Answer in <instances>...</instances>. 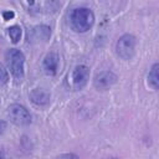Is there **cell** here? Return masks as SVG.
Returning a JSON list of instances; mask_svg holds the SVG:
<instances>
[{
  "label": "cell",
  "mask_w": 159,
  "mask_h": 159,
  "mask_svg": "<svg viewBox=\"0 0 159 159\" xmlns=\"http://www.w3.org/2000/svg\"><path fill=\"white\" fill-rule=\"evenodd\" d=\"M70 22L75 31L86 32L94 24V14L88 7H77L72 10L70 16Z\"/></svg>",
  "instance_id": "6da1fadb"
},
{
  "label": "cell",
  "mask_w": 159,
  "mask_h": 159,
  "mask_svg": "<svg viewBox=\"0 0 159 159\" xmlns=\"http://www.w3.org/2000/svg\"><path fill=\"white\" fill-rule=\"evenodd\" d=\"M5 60H6L7 68L10 70L12 77L16 81H21L25 75V71H24L25 56H24V53L17 48H10L5 53Z\"/></svg>",
  "instance_id": "7a4b0ae2"
},
{
  "label": "cell",
  "mask_w": 159,
  "mask_h": 159,
  "mask_svg": "<svg viewBox=\"0 0 159 159\" xmlns=\"http://www.w3.org/2000/svg\"><path fill=\"white\" fill-rule=\"evenodd\" d=\"M137 39L130 34L122 35L116 42V52L122 60H130L135 53Z\"/></svg>",
  "instance_id": "3957f363"
},
{
  "label": "cell",
  "mask_w": 159,
  "mask_h": 159,
  "mask_svg": "<svg viewBox=\"0 0 159 159\" xmlns=\"http://www.w3.org/2000/svg\"><path fill=\"white\" fill-rule=\"evenodd\" d=\"M7 117L16 125H27L31 123L30 112L26 109V107L19 103H12L7 107Z\"/></svg>",
  "instance_id": "277c9868"
},
{
  "label": "cell",
  "mask_w": 159,
  "mask_h": 159,
  "mask_svg": "<svg viewBox=\"0 0 159 159\" xmlns=\"http://www.w3.org/2000/svg\"><path fill=\"white\" fill-rule=\"evenodd\" d=\"M89 80V68L84 65H77L70 76V82H71V87L76 91L82 89L87 82Z\"/></svg>",
  "instance_id": "5b68a950"
},
{
  "label": "cell",
  "mask_w": 159,
  "mask_h": 159,
  "mask_svg": "<svg viewBox=\"0 0 159 159\" xmlns=\"http://www.w3.org/2000/svg\"><path fill=\"white\" fill-rule=\"evenodd\" d=\"M117 80H118L117 75L113 73L112 71H102V72H99V73H97L94 76L93 86L98 91H107L113 84H116Z\"/></svg>",
  "instance_id": "8992f818"
},
{
  "label": "cell",
  "mask_w": 159,
  "mask_h": 159,
  "mask_svg": "<svg viewBox=\"0 0 159 159\" xmlns=\"http://www.w3.org/2000/svg\"><path fill=\"white\" fill-rule=\"evenodd\" d=\"M51 36V29L47 25H37L29 32L30 42H46Z\"/></svg>",
  "instance_id": "52a82bcc"
},
{
  "label": "cell",
  "mask_w": 159,
  "mask_h": 159,
  "mask_svg": "<svg viewBox=\"0 0 159 159\" xmlns=\"http://www.w3.org/2000/svg\"><path fill=\"white\" fill-rule=\"evenodd\" d=\"M58 63H60V57L56 52H48L42 62V67L46 75L48 76H55L57 73V68H58Z\"/></svg>",
  "instance_id": "ba28073f"
},
{
  "label": "cell",
  "mask_w": 159,
  "mask_h": 159,
  "mask_svg": "<svg viewBox=\"0 0 159 159\" xmlns=\"http://www.w3.org/2000/svg\"><path fill=\"white\" fill-rule=\"evenodd\" d=\"M30 99L36 106H46L50 102V93L42 88H35L30 92Z\"/></svg>",
  "instance_id": "9c48e42d"
},
{
  "label": "cell",
  "mask_w": 159,
  "mask_h": 159,
  "mask_svg": "<svg viewBox=\"0 0 159 159\" xmlns=\"http://www.w3.org/2000/svg\"><path fill=\"white\" fill-rule=\"evenodd\" d=\"M148 84L153 89H158V87H159V63L158 62H155L152 66V68L148 73Z\"/></svg>",
  "instance_id": "30bf717a"
},
{
  "label": "cell",
  "mask_w": 159,
  "mask_h": 159,
  "mask_svg": "<svg viewBox=\"0 0 159 159\" xmlns=\"http://www.w3.org/2000/svg\"><path fill=\"white\" fill-rule=\"evenodd\" d=\"M7 32H9V36H10V39H11V41H12L14 43L19 42V40H20V37H21V32H22L20 26H17V25L10 26V27L7 29Z\"/></svg>",
  "instance_id": "8fae6325"
},
{
  "label": "cell",
  "mask_w": 159,
  "mask_h": 159,
  "mask_svg": "<svg viewBox=\"0 0 159 159\" xmlns=\"http://www.w3.org/2000/svg\"><path fill=\"white\" fill-rule=\"evenodd\" d=\"M9 81V73L7 71L0 65V84H5Z\"/></svg>",
  "instance_id": "7c38bea8"
},
{
  "label": "cell",
  "mask_w": 159,
  "mask_h": 159,
  "mask_svg": "<svg viewBox=\"0 0 159 159\" xmlns=\"http://www.w3.org/2000/svg\"><path fill=\"white\" fill-rule=\"evenodd\" d=\"M56 159H80V158L73 153H65V154H60Z\"/></svg>",
  "instance_id": "4fadbf2b"
},
{
  "label": "cell",
  "mask_w": 159,
  "mask_h": 159,
  "mask_svg": "<svg viewBox=\"0 0 159 159\" xmlns=\"http://www.w3.org/2000/svg\"><path fill=\"white\" fill-rule=\"evenodd\" d=\"M14 16H15L14 11H4V12H2V17H4V20H10V19H12Z\"/></svg>",
  "instance_id": "5bb4252c"
},
{
  "label": "cell",
  "mask_w": 159,
  "mask_h": 159,
  "mask_svg": "<svg viewBox=\"0 0 159 159\" xmlns=\"http://www.w3.org/2000/svg\"><path fill=\"white\" fill-rule=\"evenodd\" d=\"M6 127H7L6 122H5V120H2V119H0V135L6 130Z\"/></svg>",
  "instance_id": "9a60e30c"
},
{
  "label": "cell",
  "mask_w": 159,
  "mask_h": 159,
  "mask_svg": "<svg viewBox=\"0 0 159 159\" xmlns=\"http://www.w3.org/2000/svg\"><path fill=\"white\" fill-rule=\"evenodd\" d=\"M0 159H6V158H5V154H4V152H2L1 149H0Z\"/></svg>",
  "instance_id": "2e32d148"
},
{
  "label": "cell",
  "mask_w": 159,
  "mask_h": 159,
  "mask_svg": "<svg viewBox=\"0 0 159 159\" xmlns=\"http://www.w3.org/2000/svg\"><path fill=\"white\" fill-rule=\"evenodd\" d=\"M108 159H118V158H108Z\"/></svg>",
  "instance_id": "e0dca14e"
}]
</instances>
